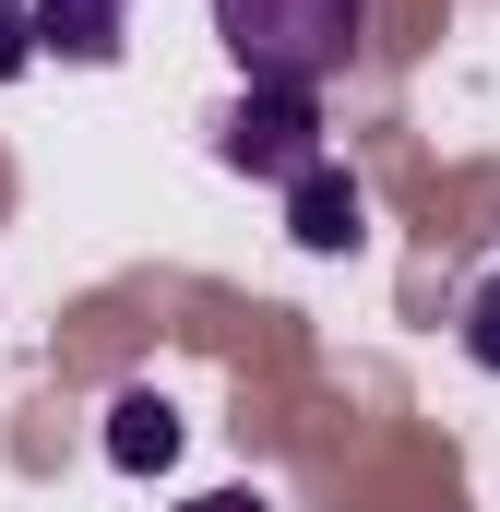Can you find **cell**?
Segmentation results:
<instances>
[{
	"instance_id": "obj_1",
	"label": "cell",
	"mask_w": 500,
	"mask_h": 512,
	"mask_svg": "<svg viewBox=\"0 0 500 512\" xmlns=\"http://www.w3.org/2000/svg\"><path fill=\"white\" fill-rule=\"evenodd\" d=\"M215 36L250 84H334L370 36V0H215Z\"/></svg>"
},
{
	"instance_id": "obj_2",
	"label": "cell",
	"mask_w": 500,
	"mask_h": 512,
	"mask_svg": "<svg viewBox=\"0 0 500 512\" xmlns=\"http://www.w3.org/2000/svg\"><path fill=\"white\" fill-rule=\"evenodd\" d=\"M215 155L239 179H310L322 167V96L310 84H250L227 108V131H215Z\"/></svg>"
},
{
	"instance_id": "obj_3",
	"label": "cell",
	"mask_w": 500,
	"mask_h": 512,
	"mask_svg": "<svg viewBox=\"0 0 500 512\" xmlns=\"http://www.w3.org/2000/svg\"><path fill=\"white\" fill-rule=\"evenodd\" d=\"M358 215H370V203H358V179H346L334 155H322L310 179H286V239H298V251H358Z\"/></svg>"
},
{
	"instance_id": "obj_4",
	"label": "cell",
	"mask_w": 500,
	"mask_h": 512,
	"mask_svg": "<svg viewBox=\"0 0 500 512\" xmlns=\"http://www.w3.org/2000/svg\"><path fill=\"white\" fill-rule=\"evenodd\" d=\"M36 36L60 48V60H120V36H131V0H36Z\"/></svg>"
},
{
	"instance_id": "obj_5",
	"label": "cell",
	"mask_w": 500,
	"mask_h": 512,
	"mask_svg": "<svg viewBox=\"0 0 500 512\" xmlns=\"http://www.w3.org/2000/svg\"><path fill=\"white\" fill-rule=\"evenodd\" d=\"M167 453H179V405H167V393H120V405H108V465H120V477H155Z\"/></svg>"
},
{
	"instance_id": "obj_6",
	"label": "cell",
	"mask_w": 500,
	"mask_h": 512,
	"mask_svg": "<svg viewBox=\"0 0 500 512\" xmlns=\"http://www.w3.org/2000/svg\"><path fill=\"white\" fill-rule=\"evenodd\" d=\"M465 358H477V370L500 382V274L477 286V298H465Z\"/></svg>"
},
{
	"instance_id": "obj_7",
	"label": "cell",
	"mask_w": 500,
	"mask_h": 512,
	"mask_svg": "<svg viewBox=\"0 0 500 512\" xmlns=\"http://www.w3.org/2000/svg\"><path fill=\"white\" fill-rule=\"evenodd\" d=\"M36 48H48V36H36V0H0V84H12Z\"/></svg>"
},
{
	"instance_id": "obj_8",
	"label": "cell",
	"mask_w": 500,
	"mask_h": 512,
	"mask_svg": "<svg viewBox=\"0 0 500 512\" xmlns=\"http://www.w3.org/2000/svg\"><path fill=\"white\" fill-rule=\"evenodd\" d=\"M179 512H274L262 489H203V501H179Z\"/></svg>"
}]
</instances>
